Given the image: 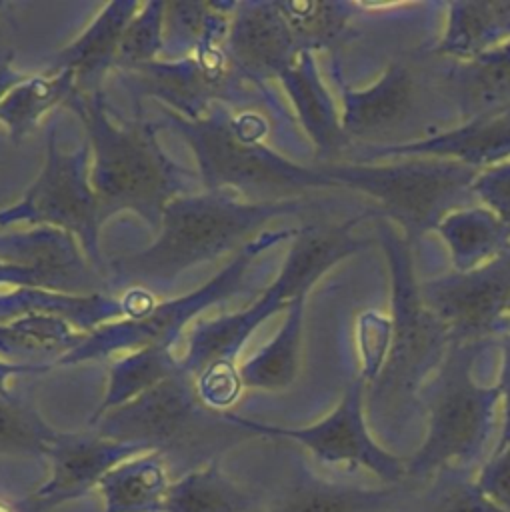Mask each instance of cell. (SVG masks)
<instances>
[{"label": "cell", "instance_id": "6da1fadb", "mask_svg": "<svg viewBox=\"0 0 510 512\" xmlns=\"http://www.w3.org/2000/svg\"><path fill=\"white\" fill-rule=\"evenodd\" d=\"M64 106L80 118L88 136L90 186L102 224L120 210H132L158 230L166 204L190 194L194 180V174L176 164L158 142V124L150 122L142 108H136L132 120L116 124L102 88L74 92Z\"/></svg>", "mask_w": 510, "mask_h": 512}, {"label": "cell", "instance_id": "7a4b0ae2", "mask_svg": "<svg viewBox=\"0 0 510 512\" xmlns=\"http://www.w3.org/2000/svg\"><path fill=\"white\" fill-rule=\"evenodd\" d=\"M306 206L300 198L244 202L234 194L216 190L182 194L166 204L160 234L150 246L108 260L106 268L118 286L170 284L182 272L242 246L270 220L298 214Z\"/></svg>", "mask_w": 510, "mask_h": 512}, {"label": "cell", "instance_id": "3957f363", "mask_svg": "<svg viewBox=\"0 0 510 512\" xmlns=\"http://www.w3.org/2000/svg\"><path fill=\"white\" fill-rule=\"evenodd\" d=\"M162 116L192 148L206 190L232 192L244 202H280L304 190L336 188L324 164L302 166L262 144L266 122L254 112L230 114L216 104L198 120L166 108Z\"/></svg>", "mask_w": 510, "mask_h": 512}, {"label": "cell", "instance_id": "277c9868", "mask_svg": "<svg viewBox=\"0 0 510 512\" xmlns=\"http://www.w3.org/2000/svg\"><path fill=\"white\" fill-rule=\"evenodd\" d=\"M88 426L104 438L158 452L168 470L182 474L218 460L226 446L252 436L232 422L230 412L206 406L182 366L136 398L90 418Z\"/></svg>", "mask_w": 510, "mask_h": 512}, {"label": "cell", "instance_id": "5b68a950", "mask_svg": "<svg viewBox=\"0 0 510 512\" xmlns=\"http://www.w3.org/2000/svg\"><path fill=\"white\" fill-rule=\"evenodd\" d=\"M488 344L490 340L452 342L420 390L428 430L420 448L406 458L408 482L422 484L442 470L476 474L486 462L502 396L498 384H478L472 368Z\"/></svg>", "mask_w": 510, "mask_h": 512}, {"label": "cell", "instance_id": "8992f818", "mask_svg": "<svg viewBox=\"0 0 510 512\" xmlns=\"http://www.w3.org/2000/svg\"><path fill=\"white\" fill-rule=\"evenodd\" d=\"M390 270V342L378 374L366 384L370 416L394 414L418 400L420 390L442 364L452 338L446 324L424 304L414 276L412 246L390 220L376 224Z\"/></svg>", "mask_w": 510, "mask_h": 512}, {"label": "cell", "instance_id": "52a82bcc", "mask_svg": "<svg viewBox=\"0 0 510 512\" xmlns=\"http://www.w3.org/2000/svg\"><path fill=\"white\" fill-rule=\"evenodd\" d=\"M368 218H378V212L372 208L340 224H306L298 228L278 278L258 302L242 312L194 324L186 354L178 358L182 370L196 378L212 366L236 368L238 350L266 318L280 308H288L300 294H308L310 286L334 264L366 248V240L356 236L354 228Z\"/></svg>", "mask_w": 510, "mask_h": 512}, {"label": "cell", "instance_id": "ba28073f", "mask_svg": "<svg viewBox=\"0 0 510 512\" xmlns=\"http://www.w3.org/2000/svg\"><path fill=\"white\" fill-rule=\"evenodd\" d=\"M336 188L360 190L376 200L378 218L396 222L404 238L420 240L452 210L472 206L478 168L450 158H398L388 164H324Z\"/></svg>", "mask_w": 510, "mask_h": 512}, {"label": "cell", "instance_id": "9c48e42d", "mask_svg": "<svg viewBox=\"0 0 510 512\" xmlns=\"http://www.w3.org/2000/svg\"><path fill=\"white\" fill-rule=\"evenodd\" d=\"M298 228H284L256 236L254 240L244 246L238 256L230 262L226 270H222L214 280L202 286L196 292H190L178 300L154 304L144 316L140 318H126L122 322H110L94 330L86 340L64 354L58 362L60 364H76L84 360H94L112 354L114 350H142V348H168L172 350L174 340L182 332V326L198 316L200 310L208 308L216 300H226L232 294L240 292L242 280L254 256L262 250L274 246L280 240L294 238Z\"/></svg>", "mask_w": 510, "mask_h": 512}, {"label": "cell", "instance_id": "30bf717a", "mask_svg": "<svg viewBox=\"0 0 510 512\" xmlns=\"http://www.w3.org/2000/svg\"><path fill=\"white\" fill-rule=\"evenodd\" d=\"M56 126L48 130L46 164L20 202L0 210V224L28 222L58 228L76 236L88 260L102 270L100 208L88 176L90 146L68 152L56 142Z\"/></svg>", "mask_w": 510, "mask_h": 512}, {"label": "cell", "instance_id": "8fae6325", "mask_svg": "<svg viewBox=\"0 0 510 512\" xmlns=\"http://www.w3.org/2000/svg\"><path fill=\"white\" fill-rule=\"evenodd\" d=\"M364 390L362 376L352 380L338 406L320 422L302 428H284L276 424L256 422L230 412L232 422L248 430L252 436L284 438L304 446L318 462L346 470H368L380 484H404L406 458L382 448L370 434L364 416Z\"/></svg>", "mask_w": 510, "mask_h": 512}, {"label": "cell", "instance_id": "7c38bea8", "mask_svg": "<svg viewBox=\"0 0 510 512\" xmlns=\"http://www.w3.org/2000/svg\"><path fill=\"white\" fill-rule=\"evenodd\" d=\"M128 86L134 106L148 96L188 120H198L216 104H234L246 98L248 82L220 48L200 50L178 62H148L116 72Z\"/></svg>", "mask_w": 510, "mask_h": 512}, {"label": "cell", "instance_id": "4fadbf2b", "mask_svg": "<svg viewBox=\"0 0 510 512\" xmlns=\"http://www.w3.org/2000/svg\"><path fill=\"white\" fill-rule=\"evenodd\" d=\"M424 304L446 324L452 342H484L510 330V248L480 268L420 282Z\"/></svg>", "mask_w": 510, "mask_h": 512}, {"label": "cell", "instance_id": "5bb4252c", "mask_svg": "<svg viewBox=\"0 0 510 512\" xmlns=\"http://www.w3.org/2000/svg\"><path fill=\"white\" fill-rule=\"evenodd\" d=\"M340 90V122L348 142L370 148L410 142L408 128L420 126L424 80L406 62L390 64L368 88H348L336 70Z\"/></svg>", "mask_w": 510, "mask_h": 512}, {"label": "cell", "instance_id": "9a60e30c", "mask_svg": "<svg viewBox=\"0 0 510 512\" xmlns=\"http://www.w3.org/2000/svg\"><path fill=\"white\" fill-rule=\"evenodd\" d=\"M146 454L136 444L104 438L90 432L60 434L52 442L46 458L52 464L48 480L28 498L32 512L50 510L62 502L86 496L98 488L102 478L118 464Z\"/></svg>", "mask_w": 510, "mask_h": 512}, {"label": "cell", "instance_id": "2e32d148", "mask_svg": "<svg viewBox=\"0 0 510 512\" xmlns=\"http://www.w3.org/2000/svg\"><path fill=\"white\" fill-rule=\"evenodd\" d=\"M224 52L252 84L278 80L300 54L278 2L236 4Z\"/></svg>", "mask_w": 510, "mask_h": 512}, {"label": "cell", "instance_id": "e0dca14e", "mask_svg": "<svg viewBox=\"0 0 510 512\" xmlns=\"http://www.w3.org/2000/svg\"><path fill=\"white\" fill-rule=\"evenodd\" d=\"M416 486L414 482L364 486L300 472L260 512H394Z\"/></svg>", "mask_w": 510, "mask_h": 512}, {"label": "cell", "instance_id": "ac0fdd59", "mask_svg": "<svg viewBox=\"0 0 510 512\" xmlns=\"http://www.w3.org/2000/svg\"><path fill=\"white\" fill-rule=\"evenodd\" d=\"M362 162L380 158H450L478 170L510 160V108L484 120L448 128L432 138L402 146L362 150Z\"/></svg>", "mask_w": 510, "mask_h": 512}, {"label": "cell", "instance_id": "d6986e66", "mask_svg": "<svg viewBox=\"0 0 510 512\" xmlns=\"http://www.w3.org/2000/svg\"><path fill=\"white\" fill-rule=\"evenodd\" d=\"M438 84L462 124L508 110L510 42L472 60H448V66L438 74Z\"/></svg>", "mask_w": 510, "mask_h": 512}, {"label": "cell", "instance_id": "ffe728a7", "mask_svg": "<svg viewBox=\"0 0 510 512\" xmlns=\"http://www.w3.org/2000/svg\"><path fill=\"white\" fill-rule=\"evenodd\" d=\"M140 6L138 2L106 4L72 44L50 58L46 72H72L78 92L100 90V80L114 70L122 34Z\"/></svg>", "mask_w": 510, "mask_h": 512}, {"label": "cell", "instance_id": "44dd1931", "mask_svg": "<svg viewBox=\"0 0 510 512\" xmlns=\"http://www.w3.org/2000/svg\"><path fill=\"white\" fill-rule=\"evenodd\" d=\"M0 260L20 268L32 288H74L86 276L74 238L50 226L0 236Z\"/></svg>", "mask_w": 510, "mask_h": 512}, {"label": "cell", "instance_id": "7402d4cb", "mask_svg": "<svg viewBox=\"0 0 510 512\" xmlns=\"http://www.w3.org/2000/svg\"><path fill=\"white\" fill-rule=\"evenodd\" d=\"M286 88L298 120L322 158H336L348 146L340 112L326 90L312 52H300L292 66L278 78Z\"/></svg>", "mask_w": 510, "mask_h": 512}, {"label": "cell", "instance_id": "603a6c76", "mask_svg": "<svg viewBox=\"0 0 510 512\" xmlns=\"http://www.w3.org/2000/svg\"><path fill=\"white\" fill-rule=\"evenodd\" d=\"M446 10L436 56L472 60L510 42V0H462L446 4Z\"/></svg>", "mask_w": 510, "mask_h": 512}, {"label": "cell", "instance_id": "cb8c5ba5", "mask_svg": "<svg viewBox=\"0 0 510 512\" xmlns=\"http://www.w3.org/2000/svg\"><path fill=\"white\" fill-rule=\"evenodd\" d=\"M436 232L448 246L454 272L480 268L510 248V228L478 204L448 212Z\"/></svg>", "mask_w": 510, "mask_h": 512}, {"label": "cell", "instance_id": "d4e9b609", "mask_svg": "<svg viewBox=\"0 0 510 512\" xmlns=\"http://www.w3.org/2000/svg\"><path fill=\"white\" fill-rule=\"evenodd\" d=\"M170 470L158 452L138 454L110 470L98 490L104 512H164Z\"/></svg>", "mask_w": 510, "mask_h": 512}, {"label": "cell", "instance_id": "484cf974", "mask_svg": "<svg viewBox=\"0 0 510 512\" xmlns=\"http://www.w3.org/2000/svg\"><path fill=\"white\" fill-rule=\"evenodd\" d=\"M260 496L208 462L170 482L164 512H260Z\"/></svg>", "mask_w": 510, "mask_h": 512}, {"label": "cell", "instance_id": "4316f807", "mask_svg": "<svg viewBox=\"0 0 510 512\" xmlns=\"http://www.w3.org/2000/svg\"><path fill=\"white\" fill-rule=\"evenodd\" d=\"M306 294L292 300L276 336L262 346L252 358L238 366V376L242 388L258 390H284L288 388L296 374L300 362L302 344V320H304Z\"/></svg>", "mask_w": 510, "mask_h": 512}, {"label": "cell", "instance_id": "83f0119b", "mask_svg": "<svg viewBox=\"0 0 510 512\" xmlns=\"http://www.w3.org/2000/svg\"><path fill=\"white\" fill-rule=\"evenodd\" d=\"M234 10V2H166L164 50L170 46L192 56L224 46Z\"/></svg>", "mask_w": 510, "mask_h": 512}, {"label": "cell", "instance_id": "f1b7e54d", "mask_svg": "<svg viewBox=\"0 0 510 512\" xmlns=\"http://www.w3.org/2000/svg\"><path fill=\"white\" fill-rule=\"evenodd\" d=\"M78 92L72 72H44L18 82L0 102V122L8 128L14 142L30 134L42 114Z\"/></svg>", "mask_w": 510, "mask_h": 512}, {"label": "cell", "instance_id": "f546056e", "mask_svg": "<svg viewBox=\"0 0 510 512\" xmlns=\"http://www.w3.org/2000/svg\"><path fill=\"white\" fill-rule=\"evenodd\" d=\"M394 512H506L476 484V474L442 470L418 484Z\"/></svg>", "mask_w": 510, "mask_h": 512}, {"label": "cell", "instance_id": "4dcf8cb0", "mask_svg": "<svg viewBox=\"0 0 510 512\" xmlns=\"http://www.w3.org/2000/svg\"><path fill=\"white\" fill-rule=\"evenodd\" d=\"M300 52L334 48L348 32L358 4L350 2H278Z\"/></svg>", "mask_w": 510, "mask_h": 512}, {"label": "cell", "instance_id": "1f68e13d", "mask_svg": "<svg viewBox=\"0 0 510 512\" xmlns=\"http://www.w3.org/2000/svg\"><path fill=\"white\" fill-rule=\"evenodd\" d=\"M178 366L180 360L168 348H142L118 358L110 368L106 396L92 418L136 398L156 382L170 376Z\"/></svg>", "mask_w": 510, "mask_h": 512}, {"label": "cell", "instance_id": "d6a6232c", "mask_svg": "<svg viewBox=\"0 0 510 512\" xmlns=\"http://www.w3.org/2000/svg\"><path fill=\"white\" fill-rule=\"evenodd\" d=\"M58 432L20 396L0 394V454L46 456Z\"/></svg>", "mask_w": 510, "mask_h": 512}, {"label": "cell", "instance_id": "836d02e7", "mask_svg": "<svg viewBox=\"0 0 510 512\" xmlns=\"http://www.w3.org/2000/svg\"><path fill=\"white\" fill-rule=\"evenodd\" d=\"M164 6L166 2H146L140 6V12H136L122 34L116 72L154 62L164 52Z\"/></svg>", "mask_w": 510, "mask_h": 512}, {"label": "cell", "instance_id": "e575fe53", "mask_svg": "<svg viewBox=\"0 0 510 512\" xmlns=\"http://www.w3.org/2000/svg\"><path fill=\"white\" fill-rule=\"evenodd\" d=\"M86 340V334H74L58 316L36 314L18 318L8 326H0V348L6 350H58L68 354Z\"/></svg>", "mask_w": 510, "mask_h": 512}, {"label": "cell", "instance_id": "d590c367", "mask_svg": "<svg viewBox=\"0 0 510 512\" xmlns=\"http://www.w3.org/2000/svg\"><path fill=\"white\" fill-rule=\"evenodd\" d=\"M472 196L510 228V160L482 168L472 182Z\"/></svg>", "mask_w": 510, "mask_h": 512}, {"label": "cell", "instance_id": "8d00e7d4", "mask_svg": "<svg viewBox=\"0 0 510 512\" xmlns=\"http://www.w3.org/2000/svg\"><path fill=\"white\" fill-rule=\"evenodd\" d=\"M476 484L496 506L510 512V444L486 458L476 474Z\"/></svg>", "mask_w": 510, "mask_h": 512}, {"label": "cell", "instance_id": "74e56055", "mask_svg": "<svg viewBox=\"0 0 510 512\" xmlns=\"http://www.w3.org/2000/svg\"><path fill=\"white\" fill-rule=\"evenodd\" d=\"M502 348V370H500V396H502V424L498 440L492 448V452H500L510 444V330L500 338Z\"/></svg>", "mask_w": 510, "mask_h": 512}, {"label": "cell", "instance_id": "f35d334b", "mask_svg": "<svg viewBox=\"0 0 510 512\" xmlns=\"http://www.w3.org/2000/svg\"><path fill=\"white\" fill-rule=\"evenodd\" d=\"M24 76L12 68V50L0 44V102Z\"/></svg>", "mask_w": 510, "mask_h": 512}, {"label": "cell", "instance_id": "ab89813d", "mask_svg": "<svg viewBox=\"0 0 510 512\" xmlns=\"http://www.w3.org/2000/svg\"><path fill=\"white\" fill-rule=\"evenodd\" d=\"M30 370H36L32 366H8V364H0V394H8V390L4 388V380L10 376V374H16V372H30Z\"/></svg>", "mask_w": 510, "mask_h": 512}, {"label": "cell", "instance_id": "60d3db41", "mask_svg": "<svg viewBox=\"0 0 510 512\" xmlns=\"http://www.w3.org/2000/svg\"><path fill=\"white\" fill-rule=\"evenodd\" d=\"M0 512H14V510L10 508L8 502H2V500H0Z\"/></svg>", "mask_w": 510, "mask_h": 512}, {"label": "cell", "instance_id": "b9f144b4", "mask_svg": "<svg viewBox=\"0 0 510 512\" xmlns=\"http://www.w3.org/2000/svg\"><path fill=\"white\" fill-rule=\"evenodd\" d=\"M508 316H510V304H508Z\"/></svg>", "mask_w": 510, "mask_h": 512}]
</instances>
